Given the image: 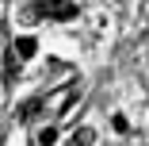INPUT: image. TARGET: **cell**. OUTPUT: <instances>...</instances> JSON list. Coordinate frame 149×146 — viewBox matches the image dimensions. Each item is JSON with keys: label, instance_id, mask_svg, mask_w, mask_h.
I'll list each match as a JSON object with an SVG mask.
<instances>
[{"label": "cell", "instance_id": "cell-1", "mask_svg": "<svg viewBox=\"0 0 149 146\" xmlns=\"http://www.w3.org/2000/svg\"><path fill=\"white\" fill-rule=\"evenodd\" d=\"M80 4L73 0H35V8L27 12V19H77Z\"/></svg>", "mask_w": 149, "mask_h": 146}, {"label": "cell", "instance_id": "cell-2", "mask_svg": "<svg viewBox=\"0 0 149 146\" xmlns=\"http://www.w3.org/2000/svg\"><path fill=\"white\" fill-rule=\"evenodd\" d=\"M46 100H50V92H42V96H35V100H27V104L19 108V119H23V123L38 119V115H42V108H46Z\"/></svg>", "mask_w": 149, "mask_h": 146}, {"label": "cell", "instance_id": "cell-3", "mask_svg": "<svg viewBox=\"0 0 149 146\" xmlns=\"http://www.w3.org/2000/svg\"><path fill=\"white\" fill-rule=\"evenodd\" d=\"M35 50H38V42H35L31 35H19V39H15V58L27 62V58H35Z\"/></svg>", "mask_w": 149, "mask_h": 146}, {"label": "cell", "instance_id": "cell-4", "mask_svg": "<svg viewBox=\"0 0 149 146\" xmlns=\"http://www.w3.org/2000/svg\"><path fill=\"white\" fill-rule=\"evenodd\" d=\"M54 142H57V123H46V127L35 135V142H31V146H54Z\"/></svg>", "mask_w": 149, "mask_h": 146}, {"label": "cell", "instance_id": "cell-5", "mask_svg": "<svg viewBox=\"0 0 149 146\" xmlns=\"http://www.w3.org/2000/svg\"><path fill=\"white\" fill-rule=\"evenodd\" d=\"M92 142H96V131H92V127H80V131H77V138H73L69 146H92Z\"/></svg>", "mask_w": 149, "mask_h": 146}, {"label": "cell", "instance_id": "cell-6", "mask_svg": "<svg viewBox=\"0 0 149 146\" xmlns=\"http://www.w3.org/2000/svg\"><path fill=\"white\" fill-rule=\"evenodd\" d=\"M111 123H115V131H118V135H126V131H130V127H126V115H123V111H118Z\"/></svg>", "mask_w": 149, "mask_h": 146}]
</instances>
